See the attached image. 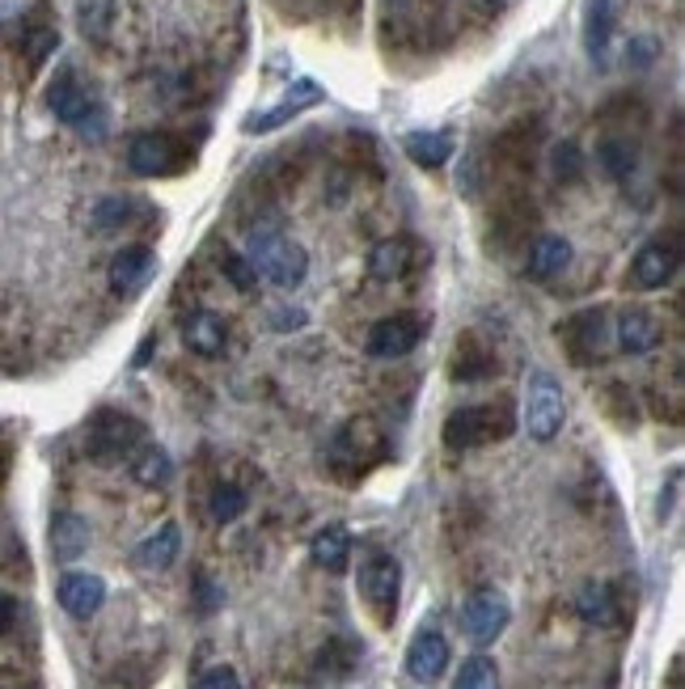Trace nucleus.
Instances as JSON below:
<instances>
[{
	"label": "nucleus",
	"mask_w": 685,
	"mask_h": 689,
	"mask_svg": "<svg viewBox=\"0 0 685 689\" xmlns=\"http://www.w3.org/2000/svg\"><path fill=\"white\" fill-rule=\"evenodd\" d=\"M453 380H482L496 373V356L474 338V334H466V338H457V347H453Z\"/></svg>",
	"instance_id": "obj_25"
},
{
	"label": "nucleus",
	"mask_w": 685,
	"mask_h": 689,
	"mask_svg": "<svg viewBox=\"0 0 685 689\" xmlns=\"http://www.w3.org/2000/svg\"><path fill=\"white\" fill-rule=\"evenodd\" d=\"M322 85L318 81H309V76H301L297 85H288V94L276 102V106H267V111H255V115H246V123H241V132L246 136H267V132H276V127H284V123H292L297 115H305L309 106H318L322 102Z\"/></svg>",
	"instance_id": "obj_11"
},
{
	"label": "nucleus",
	"mask_w": 685,
	"mask_h": 689,
	"mask_svg": "<svg viewBox=\"0 0 685 689\" xmlns=\"http://www.w3.org/2000/svg\"><path fill=\"white\" fill-rule=\"evenodd\" d=\"M449 668V643L440 630H419L406 647V672L415 681H440Z\"/></svg>",
	"instance_id": "obj_17"
},
{
	"label": "nucleus",
	"mask_w": 685,
	"mask_h": 689,
	"mask_svg": "<svg viewBox=\"0 0 685 689\" xmlns=\"http://www.w3.org/2000/svg\"><path fill=\"white\" fill-rule=\"evenodd\" d=\"M631 0H589V18H584V48L596 64L610 60V43H614L617 18Z\"/></svg>",
	"instance_id": "obj_19"
},
{
	"label": "nucleus",
	"mask_w": 685,
	"mask_h": 689,
	"mask_svg": "<svg viewBox=\"0 0 685 689\" xmlns=\"http://www.w3.org/2000/svg\"><path fill=\"white\" fill-rule=\"evenodd\" d=\"M246 491L241 487H233V482H220L212 491V500H208V512H212L216 524H233L241 512H246Z\"/></svg>",
	"instance_id": "obj_32"
},
{
	"label": "nucleus",
	"mask_w": 685,
	"mask_h": 689,
	"mask_svg": "<svg viewBox=\"0 0 685 689\" xmlns=\"http://www.w3.org/2000/svg\"><path fill=\"white\" fill-rule=\"evenodd\" d=\"M220 275H225V280H229L237 292H246V296L259 288V271L250 267V259H246V254H220Z\"/></svg>",
	"instance_id": "obj_34"
},
{
	"label": "nucleus",
	"mask_w": 685,
	"mask_h": 689,
	"mask_svg": "<svg viewBox=\"0 0 685 689\" xmlns=\"http://www.w3.org/2000/svg\"><path fill=\"white\" fill-rule=\"evenodd\" d=\"M55 596H60V609H64L69 618L85 622L106 605V584H102V575H94V571H69V575L60 580Z\"/></svg>",
	"instance_id": "obj_14"
},
{
	"label": "nucleus",
	"mask_w": 685,
	"mask_h": 689,
	"mask_svg": "<svg viewBox=\"0 0 685 689\" xmlns=\"http://www.w3.org/2000/svg\"><path fill=\"white\" fill-rule=\"evenodd\" d=\"M517 431V410L512 403H478V406H461L445 419V449L449 452H470L482 449V445H499Z\"/></svg>",
	"instance_id": "obj_2"
},
{
	"label": "nucleus",
	"mask_w": 685,
	"mask_h": 689,
	"mask_svg": "<svg viewBox=\"0 0 685 689\" xmlns=\"http://www.w3.org/2000/svg\"><path fill=\"white\" fill-rule=\"evenodd\" d=\"M132 478L141 487H148V491H157V487H166L169 478H174V457L162 445H141V449L132 452Z\"/></svg>",
	"instance_id": "obj_27"
},
{
	"label": "nucleus",
	"mask_w": 685,
	"mask_h": 689,
	"mask_svg": "<svg viewBox=\"0 0 685 689\" xmlns=\"http://www.w3.org/2000/svg\"><path fill=\"white\" fill-rule=\"evenodd\" d=\"M554 174H559L563 182H580V174H584V157H580V148H575L571 140L554 148Z\"/></svg>",
	"instance_id": "obj_36"
},
{
	"label": "nucleus",
	"mask_w": 685,
	"mask_h": 689,
	"mask_svg": "<svg viewBox=\"0 0 685 689\" xmlns=\"http://www.w3.org/2000/svg\"><path fill=\"white\" fill-rule=\"evenodd\" d=\"M141 216V203L127 199V195H106L94 203V229L97 233H115V229H127L132 220Z\"/></svg>",
	"instance_id": "obj_30"
},
{
	"label": "nucleus",
	"mask_w": 685,
	"mask_h": 689,
	"mask_svg": "<svg viewBox=\"0 0 685 689\" xmlns=\"http://www.w3.org/2000/svg\"><path fill=\"white\" fill-rule=\"evenodd\" d=\"M48 106L51 115L69 127H81V132H102V106L94 102V94L81 85V76L72 69H64L55 81L48 85Z\"/></svg>",
	"instance_id": "obj_9"
},
{
	"label": "nucleus",
	"mask_w": 685,
	"mask_h": 689,
	"mask_svg": "<svg viewBox=\"0 0 685 689\" xmlns=\"http://www.w3.org/2000/svg\"><path fill=\"white\" fill-rule=\"evenodd\" d=\"M385 457V431L373 424V419H352L334 431L331 440V470L343 482H355L364 478L373 466Z\"/></svg>",
	"instance_id": "obj_3"
},
{
	"label": "nucleus",
	"mask_w": 685,
	"mask_h": 689,
	"mask_svg": "<svg viewBox=\"0 0 685 689\" xmlns=\"http://www.w3.org/2000/svg\"><path fill=\"white\" fill-rule=\"evenodd\" d=\"M144 445V424L123 415V410H97L85 431V452L97 466H118L132 461V452Z\"/></svg>",
	"instance_id": "obj_4"
},
{
	"label": "nucleus",
	"mask_w": 685,
	"mask_h": 689,
	"mask_svg": "<svg viewBox=\"0 0 685 689\" xmlns=\"http://www.w3.org/2000/svg\"><path fill=\"white\" fill-rule=\"evenodd\" d=\"M496 4H508V0H496Z\"/></svg>",
	"instance_id": "obj_41"
},
{
	"label": "nucleus",
	"mask_w": 685,
	"mask_h": 689,
	"mask_svg": "<svg viewBox=\"0 0 685 689\" xmlns=\"http://www.w3.org/2000/svg\"><path fill=\"white\" fill-rule=\"evenodd\" d=\"M575 609H580V618L589 622V626H614L617 622V596L610 584H589L580 601H575Z\"/></svg>",
	"instance_id": "obj_29"
},
{
	"label": "nucleus",
	"mask_w": 685,
	"mask_h": 689,
	"mask_svg": "<svg viewBox=\"0 0 685 689\" xmlns=\"http://www.w3.org/2000/svg\"><path fill=\"white\" fill-rule=\"evenodd\" d=\"M246 259L259 271V280H267V284L276 288H301L309 275L305 246L284 238V229L276 220H267V225L246 233Z\"/></svg>",
	"instance_id": "obj_1"
},
{
	"label": "nucleus",
	"mask_w": 685,
	"mask_h": 689,
	"mask_svg": "<svg viewBox=\"0 0 685 689\" xmlns=\"http://www.w3.org/2000/svg\"><path fill=\"white\" fill-rule=\"evenodd\" d=\"M559 343L571 356V364H580V368L601 364L605 347H610V317H605V310L571 313L568 322H559Z\"/></svg>",
	"instance_id": "obj_8"
},
{
	"label": "nucleus",
	"mask_w": 685,
	"mask_h": 689,
	"mask_svg": "<svg viewBox=\"0 0 685 689\" xmlns=\"http://www.w3.org/2000/svg\"><path fill=\"white\" fill-rule=\"evenodd\" d=\"M195 593H199V614H212L216 605H220V588H216L212 580H208V575H204V571H199V575H195Z\"/></svg>",
	"instance_id": "obj_38"
},
{
	"label": "nucleus",
	"mask_w": 685,
	"mask_h": 689,
	"mask_svg": "<svg viewBox=\"0 0 685 689\" xmlns=\"http://www.w3.org/2000/svg\"><path fill=\"white\" fill-rule=\"evenodd\" d=\"M355 665V647L347 639H334L326 643V651L318 656V672H326L331 681H339V677H347Z\"/></svg>",
	"instance_id": "obj_33"
},
{
	"label": "nucleus",
	"mask_w": 685,
	"mask_h": 689,
	"mask_svg": "<svg viewBox=\"0 0 685 689\" xmlns=\"http://www.w3.org/2000/svg\"><path fill=\"white\" fill-rule=\"evenodd\" d=\"M48 542L55 563H76L90 550V524H85V516H76V512H55Z\"/></svg>",
	"instance_id": "obj_22"
},
{
	"label": "nucleus",
	"mask_w": 685,
	"mask_h": 689,
	"mask_svg": "<svg viewBox=\"0 0 685 689\" xmlns=\"http://www.w3.org/2000/svg\"><path fill=\"white\" fill-rule=\"evenodd\" d=\"M571 262V246L568 238H559V233H542V238L533 241V250H529V259H525V275L533 280V284H550L554 275H563Z\"/></svg>",
	"instance_id": "obj_21"
},
{
	"label": "nucleus",
	"mask_w": 685,
	"mask_h": 689,
	"mask_svg": "<svg viewBox=\"0 0 685 689\" xmlns=\"http://www.w3.org/2000/svg\"><path fill=\"white\" fill-rule=\"evenodd\" d=\"M617 347L626 352V356H647V352H656L661 347V317L647 310H639V305H631V310H622V317H617Z\"/></svg>",
	"instance_id": "obj_18"
},
{
	"label": "nucleus",
	"mask_w": 685,
	"mask_h": 689,
	"mask_svg": "<svg viewBox=\"0 0 685 689\" xmlns=\"http://www.w3.org/2000/svg\"><path fill=\"white\" fill-rule=\"evenodd\" d=\"M402 148H406V157H411L415 166L440 169L453 157V136L449 132H411V136L402 140Z\"/></svg>",
	"instance_id": "obj_26"
},
{
	"label": "nucleus",
	"mask_w": 685,
	"mask_h": 689,
	"mask_svg": "<svg viewBox=\"0 0 685 689\" xmlns=\"http://www.w3.org/2000/svg\"><path fill=\"white\" fill-rule=\"evenodd\" d=\"M424 331H427V322L419 317V313H394V317H381L377 326L369 331V338H364V352H369L373 359H402L419 347Z\"/></svg>",
	"instance_id": "obj_10"
},
{
	"label": "nucleus",
	"mask_w": 685,
	"mask_h": 689,
	"mask_svg": "<svg viewBox=\"0 0 685 689\" xmlns=\"http://www.w3.org/2000/svg\"><path fill=\"white\" fill-rule=\"evenodd\" d=\"M355 584H360V596H364V605L377 614L381 626L394 618L398 593H402V563L394 554H369V558L360 563Z\"/></svg>",
	"instance_id": "obj_6"
},
{
	"label": "nucleus",
	"mask_w": 685,
	"mask_h": 689,
	"mask_svg": "<svg viewBox=\"0 0 685 689\" xmlns=\"http://www.w3.org/2000/svg\"><path fill=\"white\" fill-rule=\"evenodd\" d=\"M187 144L169 132H144L127 144V166L141 178H169L178 169H187Z\"/></svg>",
	"instance_id": "obj_7"
},
{
	"label": "nucleus",
	"mask_w": 685,
	"mask_h": 689,
	"mask_svg": "<svg viewBox=\"0 0 685 689\" xmlns=\"http://www.w3.org/2000/svg\"><path fill=\"white\" fill-rule=\"evenodd\" d=\"M13 622H18V601L9 593H0V639L13 630Z\"/></svg>",
	"instance_id": "obj_39"
},
{
	"label": "nucleus",
	"mask_w": 685,
	"mask_h": 689,
	"mask_svg": "<svg viewBox=\"0 0 685 689\" xmlns=\"http://www.w3.org/2000/svg\"><path fill=\"white\" fill-rule=\"evenodd\" d=\"M60 43V34L51 30V25H39V30H30V39H25V60H30V69H39L43 60H48L51 51Z\"/></svg>",
	"instance_id": "obj_35"
},
{
	"label": "nucleus",
	"mask_w": 685,
	"mask_h": 689,
	"mask_svg": "<svg viewBox=\"0 0 685 689\" xmlns=\"http://www.w3.org/2000/svg\"><path fill=\"white\" fill-rule=\"evenodd\" d=\"M424 262V250L415 238H385L369 250V280L377 284H398Z\"/></svg>",
	"instance_id": "obj_13"
},
{
	"label": "nucleus",
	"mask_w": 685,
	"mask_h": 689,
	"mask_svg": "<svg viewBox=\"0 0 685 689\" xmlns=\"http://www.w3.org/2000/svg\"><path fill=\"white\" fill-rule=\"evenodd\" d=\"M183 343H187L195 356L212 359L225 352V343H229V322L212 310H195L183 322Z\"/></svg>",
	"instance_id": "obj_20"
},
{
	"label": "nucleus",
	"mask_w": 685,
	"mask_h": 689,
	"mask_svg": "<svg viewBox=\"0 0 685 689\" xmlns=\"http://www.w3.org/2000/svg\"><path fill=\"white\" fill-rule=\"evenodd\" d=\"M153 271H157V254L148 246H123L111 259L106 280H111V292H118V296H136L153 280Z\"/></svg>",
	"instance_id": "obj_15"
},
{
	"label": "nucleus",
	"mask_w": 685,
	"mask_h": 689,
	"mask_svg": "<svg viewBox=\"0 0 685 689\" xmlns=\"http://www.w3.org/2000/svg\"><path fill=\"white\" fill-rule=\"evenodd\" d=\"M568 424V398H563V385L554 380V373L533 368L525 380V428L533 440H554Z\"/></svg>",
	"instance_id": "obj_5"
},
{
	"label": "nucleus",
	"mask_w": 685,
	"mask_h": 689,
	"mask_svg": "<svg viewBox=\"0 0 685 689\" xmlns=\"http://www.w3.org/2000/svg\"><path fill=\"white\" fill-rule=\"evenodd\" d=\"M453 689H504V681H499V665L491 660V656H470V660L461 665V672H457Z\"/></svg>",
	"instance_id": "obj_31"
},
{
	"label": "nucleus",
	"mask_w": 685,
	"mask_h": 689,
	"mask_svg": "<svg viewBox=\"0 0 685 689\" xmlns=\"http://www.w3.org/2000/svg\"><path fill=\"white\" fill-rule=\"evenodd\" d=\"M596 166H601V174H605L610 182H626L639 166V148L631 140L610 136V140L596 144Z\"/></svg>",
	"instance_id": "obj_28"
},
{
	"label": "nucleus",
	"mask_w": 685,
	"mask_h": 689,
	"mask_svg": "<svg viewBox=\"0 0 685 689\" xmlns=\"http://www.w3.org/2000/svg\"><path fill=\"white\" fill-rule=\"evenodd\" d=\"M677 267H682L677 246H668V241H647V246L635 254V262H631V280H635V288L656 292V288L673 284Z\"/></svg>",
	"instance_id": "obj_16"
},
{
	"label": "nucleus",
	"mask_w": 685,
	"mask_h": 689,
	"mask_svg": "<svg viewBox=\"0 0 685 689\" xmlns=\"http://www.w3.org/2000/svg\"><path fill=\"white\" fill-rule=\"evenodd\" d=\"M309 554H313V563H318L322 571L343 575L347 563H352V533H347L343 524H326V529H318V533H313Z\"/></svg>",
	"instance_id": "obj_23"
},
{
	"label": "nucleus",
	"mask_w": 685,
	"mask_h": 689,
	"mask_svg": "<svg viewBox=\"0 0 685 689\" xmlns=\"http://www.w3.org/2000/svg\"><path fill=\"white\" fill-rule=\"evenodd\" d=\"M178 550H183V529L169 521V524H162L153 537H144L141 550H136V563L148 571H166V567H174Z\"/></svg>",
	"instance_id": "obj_24"
},
{
	"label": "nucleus",
	"mask_w": 685,
	"mask_h": 689,
	"mask_svg": "<svg viewBox=\"0 0 685 689\" xmlns=\"http://www.w3.org/2000/svg\"><path fill=\"white\" fill-rule=\"evenodd\" d=\"M677 487H682V474L673 470V478H668V500H661V521H668V512H673V500H677Z\"/></svg>",
	"instance_id": "obj_40"
},
{
	"label": "nucleus",
	"mask_w": 685,
	"mask_h": 689,
	"mask_svg": "<svg viewBox=\"0 0 685 689\" xmlns=\"http://www.w3.org/2000/svg\"><path fill=\"white\" fill-rule=\"evenodd\" d=\"M512 622V605L508 596L496 593V588H478L470 593V601L461 605V630L470 635L474 643H496Z\"/></svg>",
	"instance_id": "obj_12"
},
{
	"label": "nucleus",
	"mask_w": 685,
	"mask_h": 689,
	"mask_svg": "<svg viewBox=\"0 0 685 689\" xmlns=\"http://www.w3.org/2000/svg\"><path fill=\"white\" fill-rule=\"evenodd\" d=\"M190 689H241V677H237V672L229 665H220V668H208V672H199Z\"/></svg>",
	"instance_id": "obj_37"
}]
</instances>
